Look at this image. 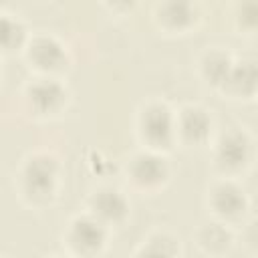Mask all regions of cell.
Wrapping results in <instances>:
<instances>
[{"instance_id": "cell-1", "label": "cell", "mask_w": 258, "mask_h": 258, "mask_svg": "<svg viewBox=\"0 0 258 258\" xmlns=\"http://www.w3.org/2000/svg\"><path fill=\"white\" fill-rule=\"evenodd\" d=\"M60 163L52 153L36 151L24 159L18 171L20 196L36 208L50 204L58 191Z\"/></svg>"}, {"instance_id": "cell-2", "label": "cell", "mask_w": 258, "mask_h": 258, "mask_svg": "<svg viewBox=\"0 0 258 258\" xmlns=\"http://www.w3.org/2000/svg\"><path fill=\"white\" fill-rule=\"evenodd\" d=\"M137 137L143 149L167 153L175 143V111L163 101H149L137 113Z\"/></svg>"}, {"instance_id": "cell-3", "label": "cell", "mask_w": 258, "mask_h": 258, "mask_svg": "<svg viewBox=\"0 0 258 258\" xmlns=\"http://www.w3.org/2000/svg\"><path fill=\"white\" fill-rule=\"evenodd\" d=\"M109 240V228L93 216L83 214L71 220L64 232V244L73 258H99Z\"/></svg>"}, {"instance_id": "cell-4", "label": "cell", "mask_w": 258, "mask_h": 258, "mask_svg": "<svg viewBox=\"0 0 258 258\" xmlns=\"http://www.w3.org/2000/svg\"><path fill=\"white\" fill-rule=\"evenodd\" d=\"M69 89L60 79L54 77H36L24 89V103L26 109L40 119L56 117L67 109L69 103Z\"/></svg>"}, {"instance_id": "cell-5", "label": "cell", "mask_w": 258, "mask_h": 258, "mask_svg": "<svg viewBox=\"0 0 258 258\" xmlns=\"http://www.w3.org/2000/svg\"><path fill=\"white\" fill-rule=\"evenodd\" d=\"M254 155V143L242 129H230L222 133L214 143V165L226 177L236 175L250 167Z\"/></svg>"}, {"instance_id": "cell-6", "label": "cell", "mask_w": 258, "mask_h": 258, "mask_svg": "<svg viewBox=\"0 0 258 258\" xmlns=\"http://www.w3.org/2000/svg\"><path fill=\"white\" fill-rule=\"evenodd\" d=\"M24 58L38 73V77H54L69 67V50L64 42H60L52 34H36L30 36L24 46Z\"/></svg>"}, {"instance_id": "cell-7", "label": "cell", "mask_w": 258, "mask_h": 258, "mask_svg": "<svg viewBox=\"0 0 258 258\" xmlns=\"http://www.w3.org/2000/svg\"><path fill=\"white\" fill-rule=\"evenodd\" d=\"M171 167L163 153L141 149L135 155H131L127 163V177L129 181L143 191H153L163 187L169 181Z\"/></svg>"}, {"instance_id": "cell-8", "label": "cell", "mask_w": 258, "mask_h": 258, "mask_svg": "<svg viewBox=\"0 0 258 258\" xmlns=\"http://www.w3.org/2000/svg\"><path fill=\"white\" fill-rule=\"evenodd\" d=\"M208 206L216 216V222L232 226L244 220L248 210V198L236 181H232L230 177H224L212 185L208 196Z\"/></svg>"}, {"instance_id": "cell-9", "label": "cell", "mask_w": 258, "mask_h": 258, "mask_svg": "<svg viewBox=\"0 0 258 258\" xmlns=\"http://www.w3.org/2000/svg\"><path fill=\"white\" fill-rule=\"evenodd\" d=\"M87 214L93 216L103 226H121L129 218V200L127 196L113 185H103L91 191L87 200Z\"/></svg>"}, {"instance_id": "cell-10", "label": "cell", "mask_w": 258, "mask_h": 258, "mask_svg": "<svg viewBox=\"0 0 258 258\" xmlns=\"http://www.w3.org/2000/svg\"><path fill=\"white\" fill-rule=\"evenodd\" d=\"M214 129L212 115L202 105H185L175 113V139L185 147H202Z\"/></svg>"}, {"instance_id": "cell-11", "label": "cell", "mask_w": 258, "mask_h": 258, "mask_svg": "<svg viewBox=\"0 0 258 258\" xmlns=\"http://www.w3.org/2000/svg\"><path fill=\"white\" fill-rule=\"evenodd\" d=\"M256 62L252 58L236 60L220 91L232 99H252L256 95Z\"/></svg>"}, {"instance_id": "cell-12", "label": "cell", "mask_w": 258, "mask_h": 258, "mask_svg": "<svg viewBox=\"0 0 258 258\" xmlns=\"http://www.w3.org/2000/svg\"><path fill=\"white\" fill-rule=\"evenodd\" d=\"M196 240L204 254L218 258L232 248L234 236L230 226L222 222H208V224H202V228L196 232Z\"/></svg>"}, {"instance_id": "cell-13", "label": "cell", "mask_w": 258, "mask_h": 258, "mask_svg": "<svg viewBox=\"0 0 258 258\" xmlns=\"http://www.w3.org/2000/svg\"><path fill=\"white\" fill-rule=\"evenodd\" d=\"M234 62L236 60H234V56L230 52L220 50V48H212L200 58V75L210 87L220 91L224 87Z\"/></svg>"}, {"instance_id": "cell-14", "label": "cell", "mask_w": 258, "mask_h": 258, "mask_svg": "<svg viewBox=\"0 0 258 258\" xmlns=\"http://www.w3.org/2000/svg\"><path fill=\"white\" fill-rule=\"evenodd\" d=\"M198 18V10L191 2H165L157 8L159 24L169 32H183L187 30Z\"/></svg>"}, {"instance_id": "cell-15", "label": "cell", "mask_w": 258, "mask_h": 258, "mask_svg": "<svg viewBox=\"0 0 258 258\" xmlns=\"http://www.w3.org/2000/svg\"><path fill=\"white\" fill-rule=\"evenodd\" d=\"M28 38V30L20 18L8 12H0V54H14L24 50Z\"/></svg>"}, {"instance_id": "cell-16", "label": "cell", "mask_w": 258, "mask_h": 258, "mask_svg": "<svg viewBox=\"0 0 258 258\" xmlns=\"http://www.w3.org/2000/svg\"><path fill=\"white\" fill-rule=\"evenodd\" d=\"M177 252H179L177 240L171 234L157 232V234H151L139 246L133 258H177Z\"/></svg>"}, {"instance_id": "cell-17", "label": "cell", "mask_w": 258, "mask_h": 258, "mask_svg": "<svg viewBox=\"0 0 258 258\" xmlns=\"http://www.w3.org/2000/svg\"><path fill=\"white\" fill-rule=\"evenodd\" d=\"M52 258H69V256H52Z\"/></svg>"}, {"instance_id": "cell-18", "label": "cell", "mask_w": 258, "mask_h": 258, "mask_svg": "<svg viewBox=\"0 0 258 258\" xmlns=\"http://www.w3.org/2000/svg\"><path fill=\"white\" fill-rule=\"evenodd\" d=\"M0 77H2V69H0Z\"/></svg>"}]
</instances>
